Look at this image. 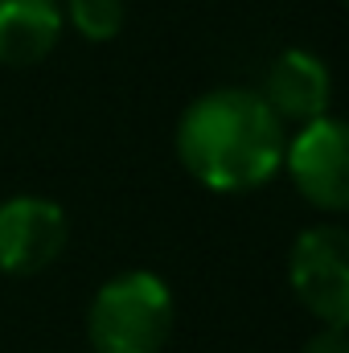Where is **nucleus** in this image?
<instances>
[{
  "mask_svg": "<svg viewBox=\"0 0 349 353\" xmlns=\"http://www.w3.org/2000/svg\"><path fill=\"white\" fill-rule=\"evenodd\" d=\"M177 161L214 193H251L283 165V123L259 90H206L177 123Z\"/></svg>",
  "mask_w": 349,
  "mask_h": 353,
  "instance_id": "f257e3e1",
  "label": "nucleus"
},
{
  "mask_svg": "<svg viewBox=\"0 0 349 353\" xmlns=\"http://www.w3.org/2000/svg\"><path fill=\"white\" fill-rule=\"evenodd\" d=\"M177 321L173 292L152 271L111 275L87 312V337L94 353H161Z\"/></svg>",
  "mask_w": 349,
  "mask_h": 353,
  "instance_id": "f03ea898",
  "label": "nucleus"
},
{
  "mask_svg": "<svg viewBox=\"0 0 349 353\" xmlns=\"http://www.w3.org/2000/svg\"><path fill=\"white\" fill-rule=\"evenodd\" d=\"M288 279L296 300L325 325H349V234L341 226H312L288 255Z\"/></svg>",
  "mask_w": 349,
  "mask_h": 353,
  "instance_id": "7ed1b4c3",
  "label": "nucleus"
},
{
  "mask_svg": "<svg viewBox=\"0 0 349 353\" xmlns=\"http://www.w3.org/2000/svg\"><path fill=\"white\" fill-rule=\"evenodd\" d=\"M296 185V193L325 210V214H341L349 205V140L346 123L333 115L308 119L300 123V132L292 140H283V165Z\"/></svg>",
  "mask_w": 349,
  "mask_h": 353,
  "instance_id": "20e7f679",
  "label": "nucleus"
},
{
  "mask_svg": "<svg viewBox=\"0 0 349 353\" xmlns=\"http://www.w3.org/2000/svg\"><path fill=\"white\" fill-rule=\"evenodd\" d=\"M70 222L66 210L50 197L17 193L0 201V271L4 275H37L66 251Z\"/></svg>",
  "mask_w": 349,
  "mask_h": 353,
  "instance_id": "39448f33",
  "label": "nucleus"
},
{
  "mask_svg": "<svg viewBox=\"0 0 349 353\" xmlns=\"http://www.w3.org/2000/svg\"><path fill=\"white\" fill-rule=\"evenodd\" d=\"M263 103L275 111V119H296V123H308V119H321L329 115V99H333V79H329V66L308 54V50H283L271 70H267V83H263Z\"/></svg>",
  "mask_w": 349,
  "mask_h": 353,
  "instance_id": "423d86ee",
  "label": "nucleus"
},
{
  "mask_svg": "<svg viewBox=\"0 0 349 353\" xmlns=\"http://www.w3.org/2000/svg\"><path fill=\"white\" fill-rule=\"evenodd\" d=\"M58 0H0V66H37L62 37Z\"/></svg>",
  "mask_w": 349,
  "mask_h": 353,
  "instance_id": "0eeeda50",
  "label": "nucleus"
},
{
  "mask_svg": "<svg viewBox=\"0 0 349 353\" xmlns=\"http://www.w3.org/2000/svg\"><path fill=\"white\" fill-rule=\"evenodd\" d=\"M62 21H70L87 41H111L123 29V0H66Z\"/></svg>",
  "mask_w": 349,
  "mask_h": 353,
  "instance_id": "6e6552de",
  "label": "nucleus"
},
{
  "mask_svg": "<svg viewBox=\"0 0 349 353\" xmlns=\"http://www.w3.org/2000/svg\"><path fill=\"white\" fill-rule=\"evenodd\" d=\"M304 353H349L346 329H321L317 337H308Z\"/></svg>",
  "mask_w": 349,
  "mask_h": 353,
  "instance_id": "1a4fd4ad",
  "label": "nucleus"
}]
</instances>
